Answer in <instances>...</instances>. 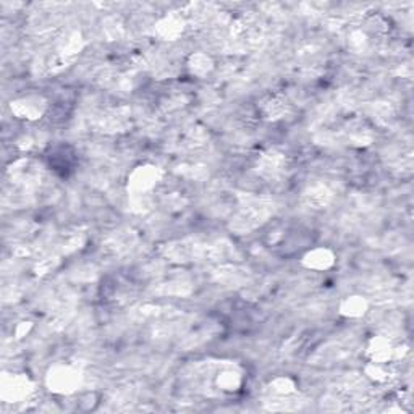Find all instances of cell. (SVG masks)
Returning <instances> with one entry per match:
<instances>
[{
	"label": "cell",
	"mask_w": 414,
	"mask_h": 414,
	"mask_svg": "<svg viewBox=\"0 0 414 414\" xmlns=\"http://www.w3.org/2000/svg\"><path fill=\"white\" fill-rule=\"evenodd\" d=\"M49 390L57 395H71L81 385V372L70 364H55L45 377Z\"/></svg>",
	"instance_id": "1"
},
{
	"label": "cell",
	"mask_w": 414,
	"mask_h": 414,
	"mask_svg": "<svg viewBox=\"0 0 414 414\" xmlns=\"http://www.w3.org/2000/svg\"><path fill=\"white\" fill-rule=\"evenodd\" d=\"M31 393L29 388V379L24 376L3 377L2 385V398L5 403H22L27 400Z\"/></svg>",
	"instance_id": "2"
},
{
	"label": "cell",
	"mask_w": 414,
	"mask_h": 414,
	"mask_svg": "<svg viewBox=\"0 0 414 414\" xmlns=\"http://www.w3.org/2000/svg\"><path fill=\"white\" fill-rule=\"evenodd\" d=\"M44 109L45 104L40 97H23V99L12 102V112L18 119L36 120L44 114Z\"/></svg>",
	"instance_id": "3"
},
{
	"label": "cell",
	"mask_w": 414,
	"mask_h": 414,
	"mask_svg": "<svg viewBox=\"0 0 414 414\" xmlns=\"http://www.w3.org/2000/svg\"><path fill=\"white\" fill-rule=\"evenodd\" d=\"M157 180H159V172H157L156 167L152 165L138 167L136 170L131 173L130 186L131 190H135L138 193L141 191L146 193L156 186Z\"/></svg>",
	"instance_id": "4"
},
{
	"label": "cell",
	"mask_w": 414,
	"mask_h": 414,
	"mask_svg": "<svg viewBox=\"0 0 414 414\" xmlns=\"http://www.w3.org/2000/svg\"><path fill=\"white\" fill-rule=\"evenodd\" d=\"M244 377L235 367H223L216 374V387L223 393H237L242 390Z\"/></svg>",
	"instance_id": "5"
},
{
	"label": "cell",
	"mask_w": 414,
	"mask_h": 414,
	"mask_svg": "<svg viewBox=\"0 0 414 414\" xmlns=\"http://www.w3.org/2000/svg\"><path fill=\"white\" fill-rule=\"evenodd\" d=\"M334 263H335V256L330 249L327 248L311 249V251L306 253L303 258V264L306 267L311 270H318V272L330 269L332 265H334Z\"/></svg>",
	"instance_id": "6"
},
{
	"label": "cell",
	"mask_w": 414,
	"mask_h": 414,
	"mask_svg": "<svg viewBox=\"0 0 414 414\" xmlns=\"http://www.w3.org/2000/svg\"><path fill=\"white\" fill-rule=\"evenodd\" d=\"M367 355H369L371 361L374 362H390V360L395 355V348H393L390 340L383 339V337H374L369 343H367Z\"/></svg>",
	"instance_id": "7"
},
{
	"label": "cell",
	"mask_w": 414,
	"mask_h": 414,
	"mask_svg": "<svg viewBox=\"0 0 414 414\" xmlns=\"http://www.w3.org/2000/svg\"><path fill=\"white\" fill-rule=\"evenodd\" d=\"M340 313L345 316V318H361L367 313V301L362 298V296H348L341 301L340 304Z\"/></svg>",
	"instance_id": "8"
},
{
	"label": "cell",
	"mask_w": 414,
	"mask_h": 414,
	"mask_svg": "<svg viewBox=\"0 0 414 414\" xmlns=\"http://www.w3.org/2000/svg\"><path fill=\"white\" fill-rule=\"evenodd\" d=\"M270 387L277 395H290V393L295 392V382L288 379V377H277L270 383Z\"/></svg>",
	"instance_id": "9"
}]
</instances>
